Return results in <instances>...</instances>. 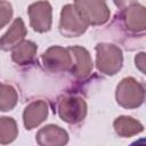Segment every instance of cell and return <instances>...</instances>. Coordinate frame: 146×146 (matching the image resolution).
Instances as JSON below:
<instances>
[{"mask_svg":"<svg viewBox=\"0 0 146 146\" xmlns=\"http://www.w3.org/2000/svg\"><path fill=\"white\" fill-rule=\"evenodd\" d=\"M74 8L87 25H103L110 19L105 0H74Z\"/></svg>","mask_w":146,"mask_h":146,"instance_id":"1","label":"cell"},{"mask_svg":"<svg viewBox=\"0 0 146 146\" xmlns=\"http://www.w3.org/2000/svg\"><path fill=\"white\" fill-rule=\"evenodd\" d=\"M96 65L99 72L106 75L116 74L123 63L122 50L112 43H98L96 46Z\"/></svg>","mask_w":146,"mask_h":146,"instance_id":"2","label":"cell"},{"mask_svg":"<svg viewBox=\"0 0 146 146\" xmlns=\"http://www.w3.org/2000/svg\"><path fill=\"white\" fill-rule=\"evenodd\" d=\"M116 102L120 106L131 110L139 107L145 99V89L133 78H124L116 87Z\"/></svg>","mask_w":146,"mask_h":146,"instance_id":"3","label":"cell"},{"mask_svg":"<svg viewBox=\"0 0 146 146\" xmlns=\"http://www.w3.org/2000/svg\"><path fill=\"white\" fill-rule=\"evenodd\" d=\"M59 117L70 124H76L87 115V104L82 97L75 95L60 96L56 104Z\"/></svg>","mask_w":146,"mask_h":146,"instance_id":"4","label":"cell"},{"mask_svg":"<svg viewBox=\"0 0 146 146\" xmlns=\"http://www.w3.org/2000/svg\"><path fill=\"white\" fill-rule=\"evenodd\" d=\"M43 66L52 73L70 71L72 67V56L67 48L54 46L48 48L41 56Z\"/></svg>","mask_w":146,"mask_h":146,"instance_id":"5","label":"cell"},{"mask_svg":"<svg viewBox=\"0 0 146 146\" xmlns=\"http://www.w3.org/2000/svg\"><path fill=\"white\" fill-rule=\"evenodd\" d=\"M87 24L80 18L73 5L63 7L59 21V31L64 36L75 38L83 34L87 30Z\"/></svg>","mask_w":146,"mask_h":146,"instance_id":"6","label":"cell"},{"mask_svg":"<svg viewBox=\"0 0 146 146\" xmlns=\"http://www.w3.org/2000/svg\"><path fill=\"white\" fill-rule=\"evenodd\" d=\"M29 16H30V24L32 29L39 33H43L50 30L51 27V13L52 8L50 3L46 0L36 1L29 7Z\"/></svg>","mask_w":146,"mask_h":146,"instance_id":"7","label":"cell"},{"mask_svg":"<svg viewBox=\"0 0 146 146\" xmlns=\"http://www.w3.org/2000/svg\"><path fill=\"white\" fill-rule=\"evenodd\" d=\"M67 49L72 56V67L70 70L71 74L79 79L88 76L92 70V59L88 50L80 46H73Z\"/></svg>","mask_w":146,"mask_h":146,"instance_id":"8","label":"cell"},{"mask_svg":"<svg viewBox=\"0 0 146 146\" xmlns=\"http://www.w3.org/2000/svg\"><path fill=\"white\" fill-rule=\"evenodd\" d=\"M124 26L131 32H144L146 27V11L145 7L133 3L123 9L121 15Z\"/></svg>","mask_w":146,"mask_h":146,"instance_id":"9","label":"cell"},{"mask_svg":"<svg viewBox=\"0 0 146 146\" xmlns=\"http://www.w3.org/2000/svg\"><path fill=\"white\" fill-rule=\"evenodd\" d=\"M35 139L41 146H63L68 141V135L63 128L48 124L38 131Z\"/></svg>","mask_w":146,"mask_h":146,"instance_id":"10","label":"cell"},{"mask_svg":"<svg viewBox=\"0 0 146 146\" xmlns=\"http://www.w3.org/2000/svg\"><path fill=\"white\" fill-rule=\"evenodd\" d=\"M48 116V105L44 100H33L30 103L23 113V122L27 130H31L42 123Z\"/></svg>","mask_w":146,"mask_h":146,"instance_id":"11","label":"cell"},{"mask_svg":"<svg viewBox=\"0 0 146 146\" xmlns=\"http://www.w3.org/2000/svg\"><path fill=\"white\" fill-rule=\"evenodd\" d=\"M26 35V29L22 18H16L9 30L0 38V48L2 50H13L17 44L24 41Z\"/></svg>","mask_w":146,"mask_h":146,"instance_id":"12","label":"cell"},{"mask_svg":"<svg viewBox=\"0 0 146 146\" xmlns=\"http://www.w3.org/2000/svg\"><path fill=\"white\" fill-rule=\"evenodd\" d=\"M36 44L32 41H22L17 44L11 52V58L16 64L27 65L31 64L36 54Z\"/></svg>","mask_w":146,"mask_h":146,"instance_id":"13","label":"cell"},{"mask_svg":"<svg viewBox=\"0 0 146 146\" xmlns=\"http://www.w3.org/2000/svg\"><path fill=\"white\" fill-rule=\"evenodd\" d=\"M114 130L120 137H132L144 130L143 124L131 116H120L114 121Z\"/></svg>","mask_w":146,"mask_h":146,"instance_id":"14","label":"cell"},{"mask_svg":"<svg viewBox=\"0 0 146 146\" xmlns=\"http://www.w3.org/2000/svg\"><path fill=\"white\" fill-rule=\"evenodd\" d=\"M18 128L13 117H0V144H9L16 139Z\"/></svg>","mask_w":146,"mask_h":146,"instance_id":"15","label":"cell"},{"mask_svg":"<svg viewBox=\"0 0 146 146\" xmlns=\"http://www.w3.org/2000/svg\"><path fill=\"white\" fill-rule=\"evenodd\" d=\"M17 92L11 86L0 83V111L7 112L13 110L17 103Z\"/></svg>","mask_w":146,"mask_h":146,"instance_id":"16","label":"cell"},{"mask_svg":"<svg viewBox=\"0 0 146 146\" xmlns=\"http://www.w3.org/2000/svg\"><path fill=\"white\" fill-rule=\"evenodd\" d=\"M13 16V7L6 0H0V29L9 23Z\"/></svg>","mask_w":146,"mask_h":146,"instance_id":"17","label":"cell"},{"mask_svg":"<svg viewBox=\"0 0 146 146\" xmlns=\"http://www.w3.org/2000/svg\"><path fill=\"white\" fill-rule=\"evenodd\" d=\"M135 63H136V66L143 72L145 73V54L144 52H140L136 56L135 58Z\"/></svg>","mask_w":146,"mask_h":146,"instance_id":"18","label":"cell"},{"mask_svg":"<svg viewBox=\"0 0 146 146\" xmlns=\"http://www.w3.org/2000/svg\"><path fill=\"white\" fill-rule=\"evenodd\" d=\"M113 1L116 5V7H119L120 9H124V8L136 3L137 0H113Z\"/></svg>","mask_w":146,"mask_h":146,"instance_id":"19","label":"cell"}]
</instances>
